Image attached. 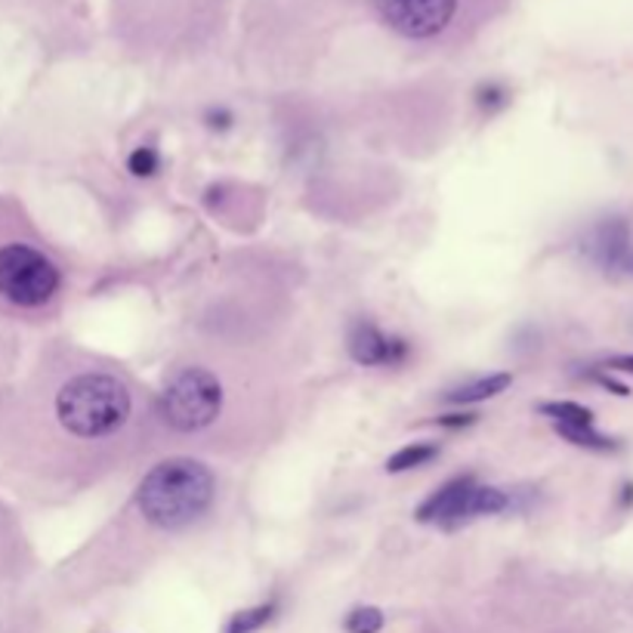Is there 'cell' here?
<instances>
[{"mask_svg":"<svg viewBox=\"0 0 633 633\" xmlns=\"http://www.w3.org/2000/svg\"><path fill=\"white\" fill-rule=\"evenodd\" d=\"M137 399L115 371H78L53 392V417L75 442H108L133 424Z\"/></svg>","mask_w":633,"mask_h":633,"instance_id":"6da1fadb","label":"cell"},{"mask_svg":"<svg viewBox=\"0 0 633 633\" xmlns=\"http://www.w3.org/2000/svg\"><path fill=\"white\" fill-rule=\"evenodd\" d=\"M217 504V476L195 457H167L140 479L133 507L145 526L185 531L202 522Z\"/></svg>","mask_w":633,"mask_h":633,"instance_id":"7a4b0ae2","label":"cell"},{"mask_svg":"<svg viewBox=\"0 0 633 633\" xmlns=\"http://www.w3.org/2000/svg\"><path fill=\"white\" fill-rule=\"evenodd\" d=\"M225 387L223 377L207 365L189 362L170 371L167 384L158 399V417L164 427L180 432V436H195L210 429L223 417Z\"/></svg>","mask_w":633,"mask_h":633,"instance_id":"3957f363","label":"cell"},{"mask_svg":"<svg viewBox=\"0 0 633 633\" xmlns=\"http://www.w3.org/2000/svg\"><path fill=\"white\" fill-rule=\"evenodd\" d=\"M62 290V269L31 242L0 245V297L16 309L50 307Z\"/></svg>","mask_w":633,"mask_h":633,"instance_id":"277c9868","label":"cell"},{"mask_svg":"<svg viewBox=\"0 0 633 633\" xmlns=\"http://www.w3.org/2000/svg\"><path fill=\"white\" fill-rule=\"evenodd\" d=\"M377 16L411 41H427L449 28L457 0H374Z\"/></svg>","mask_w":633,"mask_h":633,"instance_id":"5b68a950","label":"cell"},{"mask_svg":"<svg viewBox=\"0 0 633 633\" xmlns=\"http://www.w3.org/2000/svg\"><path fill=\"white\" fill-rule=\"evenodd\" d=\"M347 349L356 365L362 369H399L411 356V344L405 337L384 334L374 322H352L347 334Z\"/></svg>","mask_w":633,"mask_h":633,"instance_id":"8992f818","label":"cell"},{"mask_svg":"<svg viewBox=\"0 0 633 633\" xmlns=\"http://www.w3.org/2000/svg\"><path fill=\"white\" fill-rule=\"evenodd\" d=\"M476 479L473 476H454L442 489H436L427 501L417 507V519L421 522H439V526H461L464 513H467V498H470Z\"/></svg>","mask_w":633,"mask_h":633,"instance_id":"52a82bcc","label":"cell"},{"mask_svg":"<svg viewBox=\"0 0 633 633\" xmlns=\"http://www.w3.org/2000/svg\"><path fill=\"white\" fill-rule=\"evenodd\" d=\"M513 384V374L507 371H498V374H489V377H479V380H470L464 387H454L445 392V402L451 405H476V402H486V399H494L501 396L504 389Z\"/></svg>","mask_w":633,"mask_h":633,"instance_id":"ba28073f","label":"cell"},{"mask_svg":"<svg viewBox=\"0 0 633 633\" xmlns=\"http://www.w3.org/2000/svg\"><path fill=\"white\" fill-rule=\"evenodd\" d=\"M432 457H439V442H414V445H405L399 449L387 461L389 473H405L417 470V467H427Z\"/></svg>","mask_w":633,"mask_h":633,"instance_id":"9c48e42d","label":"cell"},{"mask_svg":"<svg viewBox=\"0 0 633 633\" xmlns=\"http://www.w3.org/2000/svg\"><path fill=\"white\" fill-rule=\"evenodd\" d=\"M275 612H279V603H275V599L260 603V606H254V609H242V612H235L229 618L225 633H257L275 618Z\"/></svg>","mask_w":633,"mask_h":633,"instance_id":"30bf717a","label":"cell"},{"mask_svg":"<svg viewBox=\"0 0 633 633\" xmlns=\"http://www.w3.org/2000/svg\"><path fill=\"white\" fill-rule=\"evenodd\" d=\"M541 414H547L553 427H593V411L578 402H544Z\"/></svg>","mask_w":633,"mask_h":633,"instance_id":"8fae6325","label":"cell"},{"mask_svg":"<svg viewBox=\"0 0 633 633\" xmlns=\"http://www.w3.org/2000/svg\"><path fill=\"white\" fill-rule=\"evenodd\" d=\"M556 432L563 436V439H569L572 445H581V449H591V451H615V439L609 436H603V432H596L593 427H556Z\"/></svg>","mask_w":633,"mask_h":633,"instance_id":"7c38bea8","label":"cell"},{"mask_svg":"<svg viewBox=\"0 0 633 633\" xmlns=\"http://www.w3.org/2000/svg\"><path fill=\"white\" fill-rule=\"evenodd\" d=\"M344 628H347V633H380V628H384V612L374 609V606H359V609H352L347 615Z\"/></svg>","mask_w":633,"mask_h":633,"instance_id":"4fadbf2b","label":"cell"},{"mask_svg":"<svg viewBox=\"0 0 633 633\" xmlns=\"http://www.w3.org/2000/svg\"><path fill=\"white\" fill-rule=\"evenodd\" d=\"M127 170H130L133 177H140V180H148V177H155V173L162 170V158H158V152H155L152 145H140V148L130 152Z\"/></svg>","mask_w":633,"mask_h":633,"instance_id":"5bb4252c","label":"cell"},{"mask_svg":"<svg viewBox=\"0 0 633 633\" xmlns=\"http://www.w3.org/2000/svg\"><path fill=\"white\" fill-rule=\"evenodd\" d=\"M494 103L498 105L507 103V93H504V90H498L494 83H489V87H482V90H479V105H482V108L489 105V115H491V112H494Z\"/></svg>","mask_w":633,"mask_h":633,"instance_id":"9a60e30c","label":"cell"},{"mask_svg":"<svg viewBox=\"0 0 633 633\" xmlns=\"http://www.w3.org/2000/svg\"><path fill=\"white\" fill-rule=\"evenodd\" d=\"M479 421V414H445V417H439L436 424L445 429H464V427H473Z\"/></svg>","mask_w":633,"mask_h":633,"instance_id":"2e32d148","label":"cell"},{"mask_svg":"<svg viewBox=\"0 0 633 633\" xmlns=\"http://www.w3.org/2000/svg\"><path fill=\"white\" fill-rule=\"evenodd\" d=\"M207 127L225 130V127H232V115H229V112H223V108H217V112H207Z\"/></svg>","mask_w":633,"mask_h":633,"instance_id":"e0dca14e","label":"cell"},{"mask_svg":"<svg viewBox=\"0 0 633 633\" xmlns=\"http://www.w3.org/2000/svg\"><path fill=\"white\" fill-rule=\"evenodd\" d=\"M596 380H599V384H603V387H606V389H612L615 396H628V392H631V389L624 387V384H615L612 377H603V374H599Z\"/></svg>","mask_w":633,"mask_h":633,"instance_id":"ac0fdd59","label":"cell"},{"mask_svg":"<svg viewBox=\"0 0 633 633\" xmlns=\"http://www.w3.org/2000/svg\"><path fill=\"white\" fill-rule=\"evenodd\" d=\"M609 369L631 371L633 374V356H618V359H609Z\"/></svg>","mask_w":633,"mask_h":633,"instance_id":"d6986e66","label":"cell"}]
</instances>
